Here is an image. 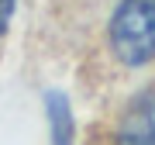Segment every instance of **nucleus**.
Returning <instances> with one entry per match:
<instances>
[{
  "label": "nucleus",
  "instance_id": "f257e3e1",
  "mask_svg": "<svg viewBox=\"0 0 155 145\" xmlns=\"http://www.w3.org/2000/svg\"><path fill=\"white\" fill-rule=\"evenodd\" d=\"M110 45L127 66L155 56V0H124L117 7L110 21Z\"/></svg>",
  "mask_w": 155,
  "mask_h": 145
},
{
  "label": "nucleus",
  "instance_id": "f03ea898",
  "mask_svg": "<svg viewBox=\"0 0 155 145\" xmlns=\"http://www.w3.org/2000/svg\"><path fill=\"white\" fill-rule=\"evenodd\" d=\"M117 145H155V93L141 97L127 111L121 131H117Z\"/></svg>",
  "mask_w": 155,
  "mask_h": 145
},
{
  "label": "nucleus",
  "instance_id": "7ed1b4c3",
  "mask_svg": "<svg viewBox=\"0 0 155 145\" xmlns=\"http://www.w3.org/2000/svg\"><path fill=\"white\" fill-rule=\"evenodd\" d=\"M45 104H48V121H52V142L55 145H69V138H72V114H69L66 97L62 93H48Z\"/></svg>",
  "mask_w": 155,
  "mask_h": 145
},
{
  "label": "nucleus",
  "instance_id": "20e7f679",
  "mask_svg": "<svg viewBox=\"0 0 155 145\" xmlns=\"http://www.w3.org/2000/svg\"><path fill=\"white\" fill-rule=\"evenodd\" d=\"M11 14H14V0H0V35L11 24Z\"/></svg>",
  "mask_w": 155,
  "mask_h": 145
}]
</instances>
